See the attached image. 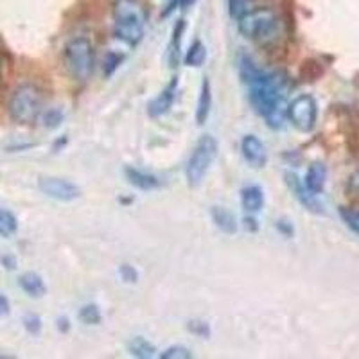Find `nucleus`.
I'll return each instance as SVG.
<instances>
[{
    "label": "nucleus",
    "instance_id": "obj_1",
    "mask_svg": "<svg viewBox=\"0 0 359 359\" xmlns=\"http://www.w3.org/2000/svg\"><path fill=\"white\" fill-rule=\"evenodd\" d=\"M250 101L264 123L273 130H280L287 121V90L290 79L282 72H261L248 83Z\"/></svg>",
    "mask_w": 359,
    "mask_h": 359
},
{
    "label": "nucleus",
    "instance_id": "obj_2",
    "mask_svg": "<svg viewBox=\"0 0 359 359\" xmlns=\"http://www.w3.org/2000/svg\"><path fill=\"white\" fill-rule=\"evenodd\" d=\"M237 27L239 33L259 45H273L282 36V18L273 8L261 6V8H252L237 18Z\"/></svg>",
    "mask_w": 359,
    "mask_h": 359
},
{
    "label": "nucleus",
    "instance_id": "obj_3",
    "mask_svg": "<svg viewBox=\"0 0 359 359\" xmlns=\"http://www.w3.org/2000/svg\"><path fill=\"white\" fill-rule=\"evenodd\" d=\"M114 31L121 41L135 47L142 41L146 33V9L139 0H115L114 9Z\"/></svg>",
    "mask_w": 359,
    "mask_h": 359
},
{
    "label": "nucleus",
    "instance_id": "obj_4",
    "mask_svg": "<svg viewBox=\"0 0 359 359\" xmlns=\"http://www.w3.org/2000/svg\"><path fill=\"white\" fill-rule=\"evenodd\" d=\"M63 65L72 79L79 83L88 81L95 69V49L92 40L76 36L67 41L63 49Z\"/></svg>",
    "mask_w": 359,
    "mask_h": 359
},
{
    "label": "nucleus",
    "instance_id": "obj_5",
    "mask_svg": "<svg viewBox=\"0 0 359 359\" xmlns=\"http://www.w3.org/2000/svg\"><path fill=\"white\" fill-rule=\"evenodd\" d=\"M41 110H43V95L36 85L24 83L13 90L8 102V111L15 123L24 124V126L36 123Z\"/></svg>",
    "mask_w": 359,
    "mask_h": 359
},
{
    "label": "nucleus",
    "instance_id": "obj_6",
    "mask_svg": "<svg viewBox=\"0 0 359 359\" xmlns=\"http://www.w3.org/2000/svg\"><path fill=\"white\" fill-rule=\"evenodd\" d=\"M217 156V140L212 135H203L192 149L187 162V182L192 189L200 187L207 172L212 168L214 160Z\"/></svg>",
    "mask_w": 359,
    "mask_h": 359
},
{
    "label": "nucleus",
    "instance_id": "obj_7",
    "mask_svg": "<svg viewBox=\"0 0 359 359\" xmlns=\"http://www.w3.org/2000/svg\"><path fill=\"white\" fill-rule=\"evenodd\" d=\"M287 118L298 131L309 133L318 121V102L309 94L298 95L287 104Z\"/></svg>",
    "mask_w": 359,
    "mask_h": 359
},
{
    "label": "nucleus",
    "instance_id": "obj_8",
    "mask_svg": "<svg viewBox=\"0 0 359 359\" xmlns=\"http://www.w3.org/2000/svg\"><path fill=\"white\" fill-rule=\"evenodd\" d=\"M38 187L45 196L57 201H74L81 198V189L65 178H41Z\"/></svg>",
    "mask_w": 359,
    "mask_h": 359
},
{
    "label": "nucleus",
    "instance_id": "obj_9",
    "mask_svg": "<svg viewBox=\"0 0 359 359\" xmlns=\"http://www.w3.org/2000/svg\"><path fill=\"white\" fill-rule=\"evenodd\" d=\"M241 155L255 169H262L268 163V149L255 135H245L241 139Z\"/></svg>",
    "mask_w": 359,
    "mask_h": 359
},
{
    "label": "nucleus",
    "instance_id": "obj_10",
    "mask_svg": "<svg viewBox=\"0 0 359 359\" xmlns=\"http://www.w3.org/2000/svg\"><path fill=\"white\" fill-rule=\"evenodd\" d=\"M176 92H178V78L175 76L168 85L163 86L162 92L155 99L147 102V115L153 118H158L168 114L176 99Z\"/></svg>",
    "mask_w": 359,
    "mask_h": 359
},
{
    "label": "nucleus",
    "instance_id": "obj_11",
    "mask_svg": "<svg viewBox=\"0 0 359 359\" xmlns=\"http://www.w3.org/2000/svg\"><path fill=\"white\" fill-rule=\"evenodd\" d=\"M284 178H286L287 187L291 189V192L294 194V198H297V200L300 201V203H302L307 210H311V212H316V214H322V203L316 200V196H314V194H311V192L307 191L306 185L300 182V178H298L294 172H286V175H284Z\"/></svg>",
    "mask_w": 359,
    "mask_h": 359
},
{
    "label": "nucleus",
    "instance_id": "obj_12",
    "mask_svg": "<svg viewBox=\"0 0 359 359\" xmlns=\"http://www.w3.org/2000/svg\"><path fill=\"white\" fill-rule=\"evenodd\" d=\"M325 180H327L325 165H323L322 162H313L306 172V182H304V185H306V189L311 192V194L318 196V194H322L323 187H325Z\"/></svg>",
    "mask_w": 359,
    "mask_h": 359
},
{
    "label": "nucleus",
    "instance_id": "obj_13",
    "mask_svg": "<svg viewBox=\"0 0 359 359\" xmlns=\"http://www.w3.org/2000/svg\"><path fill=\"white\" fill-rule=\"evenodd\" d=\"M241 205L248 214L261 212L264 207V191L259 185H246L241 191Z\"/></svg>",
    "mask_w": 359,
    "mask_h": 359
},
{
    "label": "nucleus",
    "instance_id": "obj_14",
    "mask_svg": "<svg viewBox=\"0 0 359 359\" xmlns=\"http://www.w3.org/2000/svg\"><path fill=\"white\" fill-rule=\"evenodd\" d=\"M124 175H126L128 182H130L135 189H139V191H153V189L160 187V180L156 178L155 175L144 172L140 171V169L126 168L124 169Z\"/></svg>",
    "mask_w": 359,
    "mask_h": 359
},
{
    "label": "nucleus",
    "instance_id": "obj_15",
    "mask_svg": "<svg viewBox=\"0 0 359 359\" xmlns=\"http://www.w3.org/2000/svg\"><path fill=\"white\" fill-rule=\"evenodd\" d=\"M210 110H212V88H210V81L205 78L201 83L200 97H198L196 104V123L200 126L207 123V118L210 117Z\"/></svg>",
    "mask_w": 359,
    "mask_h": 359
},
{
    "label": "nucleus",
    "instance_id": "obj_16",
    "mask_svg": "<svg viewBox=\"0 0 359 359\" xmlns=\"http://www.w3.org/2000/svg\"><path fill=\"white\" fill-rule=\"evenodd\" d=\"M18 286L24 293H27L31 298H41L47 293V286H45L43 278L38 273H33V271H27V273L20 275L18 278Z\"/></svg>",
    "mask_w": 359,
    "mask_h": 359
},
{
    "label": "nucleus",
    "instance_id": "obj_17",
    "mask_svg": "<svg viewBox=\"0 0 359 359\" xmlns=\"http://www.w3.org/2000/svg\"><path fill=\"white\" fill-rule=\"evenodd\" d=\"M210 216H212V221L216 223V226L221 230V232L229 233V236H232V233L237 232L239 223H237L236 216L230 212L229 208L212 207L210 208Z\"/></svg>",
    "mask_w": 359,
    "mask_h": 359
},
{
    "label": "nucleus",
    "instance_id": "obj_18",
    "mask_svg": "<svg viewBox=\"0 0 359 359\" xmlns=\"http://www.w3.org/2000/svg\"><path fill=\"white\" fill-rule=\"evenodd\" d=\"M128 348H130V354L133 355V358H139V359L153 358L156 352L155 345H151V343L147 341L146 338L131 339L130 345H128Z\"/></svg>",
    "mask_w": 359,
    "mask_h": 359
},
{
    "label": "nucleus",
    "instance_id": "obj_19",
    "mask_svg": "<svg viewBox=\"0 0 359 359\" xmlns=\"http://www.w3.org/2000/svg\"><path fill=\"white\" fill-rule=\"evenodd\" d=\"M18 232V219L17 216L8 210V208H0V237H13Z\"/></svg>",
    "mask_w": 359,
    "mask_h": 359
},
{
    "label": "nucleus",
    "instance_id": "obj_20",
    "mask_svg": "<svg viewBox=\"0 0 359 359\" xmlns=\"http://www.w3.org/2000/svg\"><path fill=\"white\" fill-rule=\"evenodd\" d=\"M207 60V47L203 45V41L196 40L191 45V49L185 54V65L187 67H201Z\"/></svg>",
    "mask_w": 359,
    "mask_h": 359
},
{
    "label": "nucleus",
    "instance_id": "obj_21",
    "mask_svg": "<svg viewBox=\"0 0 359 359\" xmlns=\"http://www.w3.org/2000/svg\"><path fill=\"white\" fill-rule=\"evenodd\" d=\"M78 316L85 325H99V323L102 322L101 311H99V307L94 306V304H86V306H83Z\"/></svg>",
    "mask_w": 359,
    "mask_h": 359
},
{
    "label": "nucleus",
    "instance_id": "obj_22",
    "mask_svg": "<svg viewBox=\"0 0 359 359\" xmlns=\"http://www.w3.org/2000/svg\"><path fill=\"white\" fill-rule=\"evenodd\" d=\"M185 31V22L180 20L178 24L175 25V31H172V40H171V47H169V53H171V63L175 65L178 62L180 56V49H182V36H184Z\"/></svg>",
    "mask_w": 359,
    "mask_h": 359
},
{
    "label": "nucleus",
    "instance_id": "obj_23",
    "mask_svg": "<svg viewBox=\"0 0 359 359\" xmlns=\"http://www.w3.org/2000/svg\"><path fill=\"white\" fill-rule=\"evenodd\" d=\"M339 217L343 219V223L347 224L348 229L352 230L354 233L359 236V212L354 210V208H348V207H339Z\"/></svg>",
    "mask_w": 359,
    "mask_h": 359
},
{
    "label": "nucleus",
    "instance_id": "obj_24",
    "mask_svg": "<svg viewBox=\"0 0 359 359\" xmlns=\"http://www.w3.org/2000/svg\"><path fill=\"white\" fill-rule=\"evenodd\" d=\"M124 62L123 54L117 53H110L107 57H104V63H102V74H104V78H110L111 74L121 67V63Z\"/></svg>",
    "mask_w": 359,
    "mask_h": 359
},
{
    "label": "nucleus",
    "instance_id": "obj_25",
    "mask_svg": "<svg viewBox=\"0 0 359 359\" xmlns=\"http://www.w3.org/2000/svg\"><path fill=\"white\" fill-rule=\"evenodd\" d=\"M41 123L45 128H57L63 123V111L60 108H50L40 115Z\"/></svg>",
    "mask_w": 359,
    "mask_h": 359
},
{
    "label": "nucleus",
    "instance_id": "obj_26",
    "mask_svg": "<svg viewBox=\"0 0 359 359\" xmlns=\"http://www.w3.org/2000/svg\"><path fill=\"white\" fill-rule=\"evenodd\" d=\"M253 0H229V11H230V17L232 18H239L241 15H245L248 9H252L250 6H252Z\"/></svg>",
    "mask_w": 359,
    "mask_h": 359
},
{
    "label": "nucleus",
    "instance_id": "obj_27",
    "mask_svg": "<svg viewBox=\"0 0 359 359\" xmlns=\"http://www.w3.org/2000/svg\"><path fill=\"white\" fill-rule=\"evenodd\" d=\"M162 359H189L192 358L191 351L187 347H182V345H175V347H169L168 351H163L160 354Z\"/></svg>",
    "mask_w": 359,
    "mask_h": 359
},
{
    "label": "nucleus",
    "instance_id": "obj_28",
    "mask_svg": "<svg viewBox=\"0 0 359 359\" xmlns=\"http://www.w3.org/2000/svg\"><path fill=\"white\" fill-rule=\"evenodd\" d=\"M24 327H25V331H27L29 334L38 336L41 332L40 316H36V314H27V316L24 318Z\"/></svg>",
    "mask_w": 359,
    "mask_h": 359
},
{
    "label": "nucleus",
    "instance_id": "obj_29",
    "mask_svg": "<svg viewBox=\"0 0 359 359\" xmlns=\"http://www.w3.org/2000/svg\"><path fill=\"white\" fill-rule=\"evenodd\" d=\"M189 329H191V332H194V334L198 336H203V338H207V336L210 334V329H208L207 323L203 322H191L189 323Z\"/></svg>",
    "mask_w": 359,
    "mask_h": 359
},
{
    "label": "nucleus",
    "instance_id": "obj_30",
    "mask_svg": "<svg viewBox=\"0 0 359 359\" xmlns=\"http://www.w3.org/2000/svg\"><path fill=\"white\" fill-rule=\"evenodd\" d=\"M118 273H121V277H123L126 282H137V278H139L137 271H135V269L131 268L130 264L121 266V269H118Z\"/></svg>",
    "mask_w": 359,
    "mask_h": 359
},
{
    "label": "nucleus",
    "instance_id": "obj_31",
    "mask_svg": "<svg viewBox=\"0 0 359 359\" xmlns=\"http://www.w3.org/2000/svg\"><path fill=\"white\" fill-rule=\"evenodd\" d=\"M245 229L248 230L250 233H253V232H259V223H257V219H255V217H253V214H248V216L245 217Z\"/></svg>",
    "mask_w": 359,
    "mask_h": 359
},
{
    "label": "nucleus",
    "instance_id": "obj_32",
    "mask_svg": "<svg viewBox=\"0 0 359 359\" xmlns=\"http://www.w3.org/2000/svg\"><path fill=\"white\" fill-rule=\"evenodd\" d=\"M9 313H11V304L6 294H0V316H8Z\"/></svg>",
    "mask_w": 359,
    "mask_h": 359
},
{
    "label": "nucleus",
    "instance_id": "obj_33",
    "mask_svg": "<svg viewBox=\"0 0 359 359\" xmlns=\"http://www.w3.org/2000/svg\"><path fill=\"white\" fill-rule=\"evenodd\" d=\"M0 264L4 266L6 269H15L17 268V259L13 257V255H2L0 257Z\"/></svg>",
    "mask_w": 359,
    "mask_h": 359
},
{
    "label": "nucleus",
    "instance_id": "obj_34",
    "mask_svg": "<svg viewBox=\"0 0 359 359\" xmlns=\"http://www.w3.org/2000/svg\"><path fill=\"white\" fill-rule=\"evenodd\" d=\"M277 226L282 233H286V236H293V229H291V224H287L286 221H278Z\"/></svg>",
    "mask_w": 359,
    "mask_h": 359
},
{
    "label": "nucleus",
    "instance_id": "obj_35",
    "mask_svg": "<svg viewBox=\"0 0 359 359\" xmlns=\"http://www.w3.org/2000/svg\"><path fill=\"white\" fill-rule=\"evenodd\" d=\"M57 329H60V332H63V334H65V332H69V329H70V322L67 318H57Z\"/></svg>",
    "mask_w": 359,
    "mask_h": 359
},
{
    "label": "nucleus",
    "instance_id": "obj_36",
    "mask_svg": "<svg viewBox=\"0 0 359 359\" xmlns=\"http://www.w3.org/2000/svg\"><path fill=\"white\" fill-rule=\"evenodd\" d=\"M351 189H352V191H354V192H359V169L354 172V175H352V178H351Z\"/></svg>",
    "mask_w": 359,
    "mask_h": 359
},
{
    "label": "nucleus",
    "instance_id": "obj_37",
    "mask_svg": "<svg viewBox=\"0 0 359 359\" xmlns=\"http://www.w3.org/2000/svg\"><path fill=\"white\" fill-rule=\"evenodd\" d=\"M176 6H180V8H189V6H192L196 0H175Z\"/></svg>",
    "mask_w": 359,
    "mask_h": 359
},
{
    "label": "nucleus",
    "instance_id": "obj_38",
    "mask_svg": "<svg viewBox=\"0 0 359 359\" xmlns=\"http://www.w3.org/2000/svg\"><path fill=\"white\" fill-rule=\"evenodd\" d=\"M0 74H2V60H0Z\"/></svg>",
    "mask_w": 359,
    "mask_h": 359
}]
</instances>
